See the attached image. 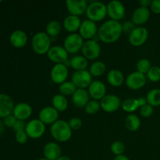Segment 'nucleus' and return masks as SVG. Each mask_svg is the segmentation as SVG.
Returning a JSON list of instances; mask_svg holds the SVG:
<instances>
[{
    "label": "nucleus",
    "instance_id": "obj_1",
    "mask_svg": "<svg viewBox=\"0 0 160 160\" xmlns=\"http://www.w3.org/2000/svg\"><path fill=\"white\" fill-rule=\"evenodd\" d=\"M123 33L122 23L113 20H106L98 28V35L104 43L111 44L117 42Z\"/></svg>",
    "mask_w": 160,
    "mask_h": 160
},
{
    "label": "nucleus",
    "instance_id": "obj_2",
    "mask_svg": "<svg viewBox=\"0 0 160 160\" xmlns=\"http://www.w3.org/2000/svg\"><path fill=\"white\" fill-rule=\"evenodd\" d=\"M51 135L56 142H68L72 137V130L65 120H58L56 123L51 125L50 128Z\"/></svg>",
    "mask_w": 160,
    "mask_h": 160
},
{
    "label": "nucleus",
    "instance_id": "obj_3",
    "mask_svg": "<svg viewBox=\"0 0 160 160\" xmlns=\"http://www.w3.org/2000/svg\"><path fill=\"white\" fill-rule=\"evenodd\" d=\"M51 38L45 32H38L34 34L31 40V46L35 53L38 55L47 54L51 48Z\"/></svg>",
    "mask_w": 160,
    "mask_h": 160
},
{
    "label": "nucleus",
    "instance_id": "obj_4",
    "mask_svg": "<svg viewBox=\"0 0 160 160\" xmlns=\"http://www.w3.org/2000/svg\"><path fill=\"white\" fill-rule=\"evenodd\" d=\"M85 13L88 20L96 23L105 19L107 15V8L102 2H92L88 6Z\"/></svg>",
    "mask_w": 160,
    "mask_h": 160
},
{
    "label": "nucleus",
    "instance_id": "obj_5",
    "mask_svg": "<svg viewBox=\"0 0 160 160\" xmlns=\"http://www.w3.org/2000/svg\"><path fill=\"white\" fill-rule=\"evenodd\" d=\"M84 39L78 33L70 34L65 38L63 42V48L70 54H75L82 48Z\"/></svg>",
    "mask_w": 160,
    "mask_h": 160
},
{
    "label": "nucleus",
    "instance_id": "obj_6",
    "mask_svg": "<svg viewBox=\"0 0 160 160\" xmlns=\"http://www.w3.org/2000/svg\"><path fill=\"white\" fill-rule=\"evenodd\" d=\"M82 56L88 60H94L99 57L101 54V47L99 44L94 39L88 40L84 42L81 48Z\"/></svg>",
    "mask_w": 160,
    "mask_h": 160
},
{
    "label": "nucleus",
    "instance_id": "obj_7",
    "mask_svg": "<svg viewBox=\"0 0 160 160\" xmlns=\"http://www.w3.org/2000/svg\"><path fill=\"white\" fill-rule=\"evenodd\" d=\"M45 124H44L39 119L31 120L27 123L25 128L27 134L31 139L40 138L45 134Z\"/></svg>",
    "mask_w": 160,
    "mask_h": 160
},
{
    "label": "nucleus",
    "instance_id": "obj_8",
    "mask_svg": "<svg viewBox=\"0 0 160 160\" xmlns=\"http://www.w3.org/2000/svg\"><path fill=\"white\" fill-rule=\"evenodd\" d=\"M71 81L75 84L77 88L85 89L89 87L92 82V76L87 70L74 71L72 74Z\"/></svg>",
    "mask_w": 160,
    "mask_h": 160
},
{
    "label": "nucleus",
    "instance_id": "obj_9",
    "mask_svg": "<svg viewBox=\"0 0 160 160\" xmlns=\"http://www.w3.org/2000/svg\"><path fill=\"white\" fill-rule=\"evenodd\" d=\"M121 100L117 95L113 94L106 95L100 100V106L103 111L106 112H114L121 107Z\"/></svg>",
    "mask_w": 160,
    "mask_h": 160
},
{
    "label": "nucleus",
    "instance_id": "obj_10",
    "mask_svg": "<svg viewBox=\"0 0 160 160\" xmlns=\"http://www.w3.org/2000/svg\"><path fill=\"white\" fill-rule=\"evenodd\" d=\"M147 78L145 74L138 71L130 73L125 79V84L127 87L131 90H139L145 85Z\"/></svg>",
    "mask_w": 160,
    "mask_h": 160
},
{
    "label": "nucleus",
    "instance_id": "obj_11",
    "mask_svg": "<svg viewBox=\"0 0 160 160\" xmlns=\"http://www.w3.org/2000/svg\"><path fill=\"white\" fill-rule=\"evenodd\" d=\"M68 75V67L64 63L55 64L50 72V78L52 81L55 84H59V85L67 81Z\"/></svg>",
    "mask_w": 160,
    "mask_h": 160
},
{
    "label": "nucleus",
    "instance_id": "obj_12",
    "mask_svg": "<svg viewBox=\"0 0 160 160\" xmlns=\"http://www.w3.org/2000/svg\"><path fill=\"white\" fill-rule=\"evenodd\" d=\"M148 38V31L144 27H136L135 29L129 34L130 44L133 46L140 47L146 42Z\"/></svg>",
    "mask_w": 160,
    "mask_h": 160
},
{
    "label": "nucleus",
    "instance_id": "obj_13",
    "mask_svg": "<svg viewBox=\"0 0 160 160\" xmlns=\"http://www.w3.org/2000/svg\"><path fill=\"white\" fill-rule=\"evenodd\" d=\"M107 15L111 20L119 21L123 18L125 15V7L121 2L118 0H112L106 5Z\"/></svg>",
    "mask_w": 160,
    "mask_h": 160
},
{
    "label": "nucleus",
    "instance_id": "obj_14",
    "mask_svg": "<svg viewBox=\"0 0 160 160\" xmlns=\"http://www.w3.org/2000/svg\"><path fill=\"white\" fill-rule=\"evenodd\" d=\"M48 59L55 64L65 63L68 60V52L63 46L55 45L52 46L47 53Z\"/></svg>",
    "mask_w": 160,
    "mask_h": 160
},
{
    "label": "nucleus",
    "instance_id": "obj_15",
    "mask_svg": "<svg viewBox=\"0 0 160 160\" xmlns=\"http://www.w3.org/2000/svg\"><path fill=\"white\" fill-rule=\"evenodd\" d=\"M98 29L96 23L87 19L81 22L78 34L82 37L83 39H86L87 41L92 40L98 33Z\"/></svg>",
    "mask_w": 160,
    "mask_h": 160
},
{
    "label": "nucleus",
    "instance_id": "obj_16",
    "mask_svg": "<svg viewBox=\"0 0 160 160\" xmlns=\"http://www.w3.org/2000/svg\"><path fill=\"white\" fill-rule=\"evenodd\" d=\"M38 119L44 124L52 125L59 119V112L52 106H45L39 112Z\"/></svg>",
    "mask_w": 160,
    "mask_h": 160
},
{
    "label": "nucleus",
    "instance_id": "obj_17",
    "mask_svg": "<svg viewBox=\"0 0 160 160\" xmlns=\"http://www.w3.org/2000/svg\"><path fill=\"white\" fill-rule=\"evenodd\" d=\"M88 3L85 0H67L66 6L70 15L79 16L83 15L86 12L88 8Z\"/></svg>",
    "mask_w": 160,
    "mask_h": 160
},
{
    "label": "nucleus",
    "instance_id": "obj_18",
    "mask_svg": "<svg viewBox=\"0 0 160 160\" xmlns=\"http://www.w3.org/2000/svg\"><path fill=\"white\" fill-rule=\"evenodd\" d=\"M88 88L89 95L94 100L98 101L106 95V85L100 81H93Z\"/></svg>",
    "mask_w": 160,
    "mask_h": 160
},
{
    "label": "nucleus",
    "instance_id": "obj_19",
    "mask_svg": "<svg viewBox=\"0 0 160 160\" xmlns=\"http://www.w3.org/2000/svg\"><path fill=\"white\" fill-rule=\"evenodd\" d=\"M150 17H151V12L148 8L140 6L134 9L133 12L131 16V21L137 26L142 27V25L145 24L148 21Z\"/></svg>",
    "mask_w": 160,
    "mask_h": 160
},
{
    "label": "nucleus",
    "instance_id": "obj_20",
    "mask_svg": "<svg viewBox=\"0 0 160 160\" xmlns=\"http://www.w3.org/2000/svg\"><path fill=\"white\" fill-rule=\"evenodd\" d=\"M14 103L12 98L6 94H0V118L12 114Z\"/></svg>",
    "mask_w": 160,
    "mask_h": 160
},
{
    "label": "nucleus",
    "instance_id": "obj_21",
    "mask_svg": "<svg viewBox=\"0 0 160 160\" xmlns=\"http://www.w3.org/2000/svg\"><path fill=\"white\" fill-rule=\"evenodd\" d=\"M44 158L48 160H56L62 156L61 147L56 142H48L43 148Z\"/></svg>",
    "mask_w": 160,
    "mask_h": 160
},
{
    "label": "nucleus",
    "instance_id": "obj_22",
    "mask_svg": "<svg viewBox=\"0 0 160 160\" xmlns=\"http://www.w3.org/2000/svg\"><path fill=\"white\" fill-rule=\"evenodd\" d=\"M12 114L19 120H26L31 117L32 114V108L28 103L20 102L14 106Z\"/></svg>",
    "mask_w": 160,
    "mask_h": 160
},
{
    "label": "nucleus",
    "instance_id": "obj_23",
    "mask_svg": "<svg viewBox=\"0 0 160 160\" xmlns=\"http://www.w3.org/2000/svg\"><path fill=\"white\" fill-rule=\"evenodd\" d=\"M28 38L26 33L22 30H15L12 31L9 37L11 45L15 48H23L28 43Z\"/></svg>",
    "mask_w": 160,
    "mask_h": 160
},
{
    "label": "nucleus",
    "instance_id": "obj_24",
    "mask_svg": "<svg viewBox=\"0 0 160 160\" xmlns=\"http://www.w3.org/2000/svg\"><path fill=\"white\" fill-rule=\"evenodd\" d=\"M90 95L86 89L78 88L72 95V101L74 106L78 108H84L87 103L90 101Z\"/></svg>",
    "mask_w": 160,
    "mask_h": 160
},
{
    "label": "nucleus",
    "instance_id": "obj_25",
    "mask_svg": "<svg viewBox=\"0 0 160 160\" xmlns=\"http://www.w3.org/2000/svg\"><path fill=\"white\" fill-rule=\"evenodd\" d=\"M81 24V19L79 17L73 15H69L64 19L63 28L67 31L70 34L76 33L77 31H79L80 26Z\"/></svg>",
    "mask_w": 160,
    "mask_h": 160
},
{
    "label": "nucleus",
    "instance_id": "obj_26",
    "mask_svg": "<svg viewBox=\"0 0 160 160\" xmlns=\"http://www.w3.org/2000/svg\"><path fill=\"white\" fill-rule=\"evenodd\" d=\"M107 81L113 87H120L124 83V76L119 70H111L107 73Z\"/></svg>",
    "mask_w": 160,
    "mask_h": 160
},
{
    "label": "nucleus",
    "instance_id": "obj_27",
    "mask_svg": "<svg viewBox=\"0 0 160 160\" xmlns=\"http://www.w3.org/2000/svg\"><path fill=\"white\" fill-rule=\"evenodd\" d=\"M52 107L55 108L59 112H64L68 108V101L67 99V97L61 94H57L53 96L52 99Z\"/></svg>",
    "mask_w": 160,
    "mask_h": 160
},
{
    "label": "nucleus",
    "instance_id": "obj_28",
    "mask_svg": "<svg viewBox=\"0 0 160 160\" xmlns=\"http://www.w3.org/2000/svg\"><path fill=\"white\" fill-rule=\"evenodd\" d=\"M88 66V60L83 56H75L70 59V67L75 71L84 70Z\"/></svg>",
    "mask_w": 160,
    "mask_h": 160
},
{
    "label": "nucleus",
    "instance_id": "obj_29",
    "mask_svg": "<svg viewBox=\"0 0 160 160\" xmlns=\"http://www.w3.org/2000/svg\"><path fill=\"white\" fill-rule=\"evenodd\" d=\"M124 125L127 129L131 132H135L140 128L141 120L135 114H129L124 120Z\"/></svg>",
    "mask_w": 160,
    "mask_h": 160
},
{
    "label": "nucleus",
    "instance_id": "obj_30",
    "mask_svg": "<svg viewBox=\"0 0 160 160\" xmlns=\"http://www.w3.org/2000/svg\"><path fill=\"white\" fill-rule=\"evenodd\" d=\"M62 30L61 23L57 20H52L48 22L45 28V33L49 37H56L59 35Z\"/></svg>",
    "mask_w": 160,
    "mask_h": 160
},
{
    "label": "nucleus",
    "instance_id": "obj_31",
    "mask_svg": "<svg viewBox=\"0 0 160 160\" xmlns=\"http://www.w3.org/2000/svg\"><path fill=\"white\" fill-rule=\"evenodd\" d=\"M146 100L148 104L152 107L160 106V89L155 88L149 91L147 94Z\"/></svg>",
    "mask_w": 160,
    "mask_h": 160
},
{
    "label": "nucleus",
    "instance_id": "obj_32",
    "mask_svg": "<svg viewBox=\"0 0 160 160\" xmlns=\"http://www.w3.org/2000/svg\"><path fill=\"white\" fill-rule=\"evenodd\" d=\"M106 70V66L102 61H95L91 65L90 72L92 77H101L105 73Z\"/></svg>",
    "mask_w": 160,
    "mask_h": 160
},
{
    "label": "nucleus",
    "instance_id": "obj_33",
    "mask_svg": "<svg viewBox=\"0 0 160 160\" xmlns=\"http://www.w3.org/2000/svg\"><path fill=\"white\" fill-rule=\"evenodd\" d=\"M77 87L72 81H65L61 84L59 87V94L67 96H72L77 90Z\"/></svg>",
    "mask_w": 160,
    "mask_h": 160
},
{
    "label": "nucleus",
    "instance_id": "obj_34",
    "mask_svg": "<svg viewBox=\"0 0 160 160\" xmlns=\"http://www.w3.org/2000/svg\"><path fill=\"white\" fill-rule=\"evenodd\" d=\"M121 108L127 112H133L139 107L138 98H127L122 102Z\"/></svg>",
    "mask_w": 160,
    "mask_h": 160
},
{
    "label": "nucleus",
    "instance_id": "obj_35",
    "mask_svg": "<svg viewBox=\"0 0 160 160\" xmlns=\"http://www.w3.org/2000/svg\"><path fill=\"white\" fill-rule=\"evenodd\" d=\"M101 109V106H100V102L97 100H90L87 105L84 107V110H85L86 113L89 114V115H94L96 114L97 112L99 111Z\"/></svg>",
    "mask_w": 160,
    "mask_h": 160
},
{
    "label": "nucleus",
    "instance_id": "obj_36",
    "mask_svg": "<svg viewBox=\"0 0 160 160\" xmlns=\"http://www.w3.org/2000/svg\"><path fill=\"white\" fill-rule=\"evenodd\" d=\"M146 78L152 82H158L160 81V67L153 66L146 73Z\"/></svg>",
    "mask_w": 160,
    "mask_h": 160
},
{
    "label": "nucleus",
    "instance_id": "obj_37",
    "mask_svg": "<svg viewBox=\"0 0 160 160\" xmlns=\"http://www.w3.org/2000/svg\"><path fill=\"white\" fill-rule=\"evenodd\" d=\"M110 149L112 154L115 155L116 156H121V155H123V152L125 151V145L120 141H116L112 143Z\"/></svg>",
    "mask_w": 160,
    "mask_h": 160
},
{
    "label": "nucleus",
    "instance_id": "obj_38",
    "mask_svg": "<svg viewBox=\"0 0 160 160\" xmlns=\"http://www.w3.org/2000/svg\"><path fill=\"white\" fill-rule=\"evenodd\" d=\"M136 67H137V71L140 72V73H143V74H145V73H148V71L150 70L152 66L151 62H150V61L148 59H141L137 62V66Z\"/></svg>",
    "mask_w": 160,
    "mask_h": 160
},
{
    "label": "nucleus",
    "instance_id": "obj_39",
    "mask_svg": "<svg viewBox=\"0 0 160 160\" xmlns=\"http://www.w3.org/2000/svg\"><path fill=\"white\" fill-rule=\"evenodd\" d=\"M68 124L72 131H78L82 127V120L79 117H72L69 120Z\"/></svg>",
    "mask_w": 160,
    "mask_h": 160
},
{
    "label": "nucleus",
    "instance_id": "obj_40",
    "mask_svg": "<svg viewBox=\"0 0 160 160\" xmlns=\"http://www.w3.org/2000/svg\"><path fill=\"white\" fill-rule=\"evenodd\" d=\"M153 112H154L153 107L152 106H150L149 104H148V103L140 108L141 116L145 117V118H148V117H151L153 114Z\"/></svg>",
    "mask_w": 160,
    "mask_h": 160
},
{
    "label": "nucleus",
    "instance_id": "obj_41",
    "mask_svg": "<svg viewBox=\"0 0 160 160\" xmlns=\"http://www.w3.org/2000/svg\"><path fill=\"white\" fill-rule=\"evenodd\" d=\"M28 135L27 134L26 131H18V132H16L15 134V139L17 141V143L20 144V145H23V144H26L28 140Z\"/></svg>",
    "mask_w": 160,
    "mask_h": 160
},
{
    "label": "nucleus",
    "instance_id": "obj_42",
    "mask_svg": "<svg viewBox=\"0 0 160 160\" xmlns=\"http://www.w3.org/2000/svg\"><path fill=\"white\" fill-rule=\"evenodd\" d=\"M17 119L14 117L13 114H10L9 116H6V117L2 119V122L4 123L5 127H7V128H13V126L15 125L16 122H17Z\"/></svg>",
    "mask_w": 160,
    "mask_h": 160
},
{
    "label": "nucleus",
    "instance_id": "obj_43",
    "mask_svg": "<svg viewBox=\"0 0 160 160\" xmlns=\"http://www.w3.org/2000/svg\"><path fill=\"white\" fill-rule=\"evenodd\" d=\"M136 28V25L133 23L132 21H125L122 24V28H123V32L126 34H131Z\"/></svg>",
    "mask_w": 160,
    "mask_h": 160
},
{
    "label": "nucleus",
    "instance_id": "obj_44",
    "mask_svg": "<svg viewBox=\"0 0 160 160\" xmlns=\"http://www.w3.org/2000/svg\"><path fill=\"white\" fill-rule=\"evenodd\" d=\"M150 9L154 14H160V0L152 1Z\"/></svg>",
    "mask_w": 160,
    "mask_h": 160
},
{
    "label": "nucleus",
    "instance_id": "obj_45",
    "mask_svg": "<svg viewBox=\"0 0 160 160\" xmlns=\"http://www.w3.org/2000/svg\"><path fill=\"white\" fill-rule=\"evenodd\" d=\"M26 124L27 123H25L23 120H17V122H16L15 125H14L13 128H12V129H13V131H16V132H18V131H25Z\"/></svg>",
    "mask_w": 160,
    "mask_h": 160
},
{
    "label": "nucleus",
    "instance_id": "obj_46",
    "mask_svg": "<svg viewBox=\"0 0 160 160\" xmlns=\"http://www.w3.org/2000/svg\"><path fill=\"white\" fill-rule=\"evenodd\" d=\"M139 3H140L141 6H142V7L148 8V6H151L152 1L151 0H141Z\"/></svg>",
    "mask_w": 160,
    "mask_h": 160
},
{
    "label": "nucleus",
    "instance_id": "obj_47",
    "mask_svg": "<svg viewBox=\"0 0 160 160\" xmlns=\"http://www.w3.org/2000/svg\"><path fill=\"white\" fill-rule=\"evenodd\" d=\"M138 105H139V107H142L143 106L146 105L147 103V100L146 98H143V97H141V98H138Z\"/></svg>",
    "mask_w": 160,
    "mask_h": 160
},
{
    "label": "nucleus",
    "instance_id": "obj_48",
    "mask_svg": "<svg viewBox=\"0 0 160 160\" xmlns=\"http://www.w3.org/2000/svg\"><path fill=\"white\" fill-rule=\"evenodd\" d=\"M113 160H130L128 156H124V155H121V156H115Z\"/></svg>",
    "mask_w": 160,
    "mask_h": 160
},
{
    "label": "nucleus",
    "instance_id": "obj_49",
    "mask_svg": "<svg viewBox=\"0 0 160 160\" xmlns=\"http://www.w3.org/2000/svg\"><path fill=\"white\" fill-rule=\"evenodd\" d=\"M4 131H5V125L4 123H3L2 120L0 119V136L4 133Z\"/></svg>",
    "mask_w": 160,
    "mask_h": 160
},
{
    "label": "nucleus",
    "instance_id": "obj_50",
    "mask_svg": "<svg viewBox=\"0 0 160 160\" xmlns=\"http://www.w3.org/2000/svg\"><path fill=\"white\" fill-rule=\"evenodd\" d=\"M56 160H72L70 159L69 156H61L59 158V159H57Z\"/></svg>",
    "mask_w": 160,
    "mask_h": 160
},
{
    "label": "nucleus",
    "instance_id": "obj_51",
    "mask_svg": "<svg viewBox=\"0 0 160 160\" xmlns=\"http://www.w3.org/2000/svg\"><path fill=\"white\" fill-rule=\"evenodd\" d=\"M37 160H48V159H45V158H41V159H37Z\"/></svg>",
    "mask_w": 160,
    "mask_h": 160
},
{
    "label": "nucleus",
    "instance_id": "obj_52",
    "mask_svg": "<svg viewBox=\"0 0 160 160\" xmlns=\"http://www.w3.org/2000/svg\"><path fill=\"white\" fill-rule=\"evenodd\" d=\"M2 2V1H1V0H0V3H1Z\"/></svg>",
    "mask_w": 160,
    "mask_h": 160
}]
</instances>
